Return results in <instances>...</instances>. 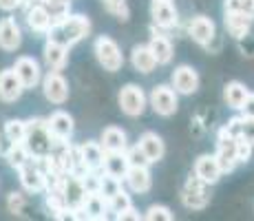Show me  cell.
<instances>
[{
    "label": "cell",
    "instance_id": "cell-1",
    "mask_svg": "<svg viewBox=\"0 0 254 221\" xmlns=\"http://www.w3.org/2000/svg\"><path fill=\"white\" fill-rule=\"evenodd\" d=\"M91 33V20L82 13H69L62 20H56L49 27V31L45 33L47 40L58 42L62 47L71 49L73 44H77L80 40H84Z\"/></svg>",
    "mask_w": 254,
    "mask_h": 221
},
{
    "label": "cell",
    "instance_id": "cell-2",
    "mask_svg": "<svg viewBox=\"0 0 254 221\" xmlns=\"http://www.w3.org/2000/svg\"><path fill=\"white\" fill-rule=\"evenodd\" d=\"M53 135L47 126V120L31 117L27 120V133H24V146L33 157H45L53 148Z\"/></svg>",
    "mask_w": 254,
    "mask_h": 221
},
{
    "label": "cell",
    "instance_id": "cell-3",
    "mask_svg": "<svg viewBox=\"0 0 254 221\" xmlns=\"http://www.w3.org/2000/svg\"><path fill=\"white\" fill-rule=\"evenodd\" d=\"M93 51H95V58L100 62V67H104V71H120L124 67V53H122L120 44H117L111 36H100L93 44Z\"/></svg>",
    "mask_w": 254,
    "mask_h": 221
},
{
    "label": "cell",
    "instance_id": "cell-4",
    "mask_svg": "<svg viewBox=\"0 0 254 221\" xmlns=\"http://www.w3.org/2000/svg\"><path fill=\"white\" fill-rule=\"evenodd\" d=\"M117 104L124 115L128 117H139L148 106V97H146L144 88L137 84H124L117 93Z\"/></svg>",
    "mask_w": 254,
    "mask_h": 221
},
{
    "label": "cell",
    "instance_id": "cell-5",
    "mask_svg": "<svg viewBox=\"0 0 254 221\" xmlns=\"http://www.w3.org/2000/svg\"><path fill=\"white\" fill-rule=\"evenodd\" d=\"M182 201L190 210H203L210 201V184H206L192 173L182 188Z\"/></svg>",
    "mask_w": 254,
    "mask_h": 221
},
{
    "label": "cell",
    "instance_id": "cell-6",
    "mask_svg": "<svg viewBox=\"0 0 254 221\" xmlns=\"http://www.w3.org/2000/svg\"><path fill=\"white\" fill-rule=\"evenodd\" d=\"M148 104L157 115L162 117H170L175 115L179 109V97H177V91H175L170 84H157L150 91L148 95Z\"/></svg>",
    "mask_w": 254,
    "mask_h": 221
},
{
    "label": "cell",
    "instance_id": "cell-7",
    "mask_svg": "<svg viewBox=\"0 0 254 221\" xmlns=\"http://www.w3.org/2000/svg\"><path fill=\"white\" fill-rule=\"evenodd\" d=\"M18 175H20V184L27 193H45L47 177H45V170L38 164V157H33V155L29 157L18 168Z\"/></svg>",
    "mask_w": 254,
    "mask_h": 221
},
{
    "label": "cell",
    "instance_id": "cell-8",
    "mask_svg": "<svg viewBox=\"0 0 254 221\" xmlns=\"http://www.w3.org/2000/svg\"><path fill=\"white\" fill-rule=\"evenodd\" d=\"M219 161L221 173H232L237 168V137H230L228 133H223L219 129L217 133V153H214Z\"/></svg>",
    "mask_w": 254,
    "mask_h": 221
},
{
    "label": "cell",
    "instance_id": "cell-9",
    "mask_svg": "<svg viewBox=\"0 0 254 221\" xmlns=\"http://www.w3.org/2000/svg\"><path fill=\"white\" fill-rule=\"evenodd\" d=\"M150 18L157 29L170 31L179 24V11L175 9L173 0H150Z\"/></svg>",
    "mask_w": 254,
    "mask_h": 221
},
{
    "label": "cell",
    "instance_id": "cell-10",
    "mask_svg": "<svg viewBox=\"0 0 254 221\" xmlns=\"http://www.w3.org/2000/svg\"><path fill=\"white\" fill-rule=\"evenodd\" d=\"M42 93L51 104L60 106L69 100V82L62 77L60 71H49L45 77H42Z\"/></svg>",
    "mask_w": 254,
    "mask_h": 221
},
{
    "label": "cell",
    "instance_id": "cell-11",
    "mask_svg": "<svg viewBox=\"0 0 254 221\" xmlns=\"http://www.w3.org/2000/svg\"><path fill=\"white\" fill-rule=\"evenodd\" d=\"M86 195L89 193H86L84 184H82V177L75 173H64V177H62V197H64L71 213L84 206Z\"/></svg>",
    "mask_w": 254,
    "mask_h": 221
},
{
    "label": "cell",
    "instance_id": "cell-12",
    "mask_svg": "<svg viewBox=\"0 0 254 221\" xmlns=\"http://www.w3.org/2000/svg\"><path fill=\"white\" fill-rule=\"evenodd\" d=\"M11 69L16 71L18 80L22 82L24 91H29V88H36V86L42 82L40 65H38V60H33L31 56H20V58H16V62H13Z\"/></svg>",
    "mask_w": 254,
    "mask_h": 221
},
{
    "label": "cell",
    "instance_id": "cell-13",
    "mask_svg": "<svg viewBox=\"0 0 254 221\" xmlns=\"http://www.w3.org/2000/svg\"><path fill=\"white\" fill-rule=\"evenodd\" d=\"M170 86L177 91V95H192V93L199 88V73L190 65H179L173 71Z\"/></svg>",
    "mask_w": 254,
    "mask_h": 221
},
{
    "label": "cell",
    "instance_id": "cell-14",
    "mask_svg": "<svg viewBox=\"0 0 254 221\" xmlns=\"http://www.w3.org/2000/svg\"><path fill=\"white\" fill-rule=\"evenodd\" d=\"M148 47H150V51L155 53V58H157V65H170V60H173V56H175V49H173V42H170V38H168V31L150 24Z\"/></svg>",
    "mask_w": 254,
    "mask_h": 221
},
{
    "label": "cell",
    "instance_id": "cell-15",
    "mask_svg": "<svg viewBox=\"0 0 254 221\" xmlns=\"http://www.w3.org/2000/svg\"><path fill=\"white\" fill-rule=\"evenodd\" d=\"M122 181L135 195H146L153 188V175H150L148 166H128V170H126Z\"/></svg>",
    "mask_w": 254,
    "mask_h": 221
},
{
    "label": "cell",
    "instance_id": "cell-16",
    "mask_svg": "<svg viewBox=\"0 0 254 221\" xmlns=\"http://www.w3.org/2000/svg\"><path fill=\"white\" fill-rule=\"evenodd\" d=\"M188 36L201 47H208L210 40L217 36V24L208 16H194L188 22Z\"/></svg>",
    "mask_w": 254,
    "mask_h": 221
},
{
    "label": "cell",
    "instance_id": "cell-17",
    "mask_svg": "<svg viewBox=\"0 0 254 221\" xmlns=\"http://www.w3.org/2000/svg\"><path fill=\"white\" fill-rule=\"evenodd\" d=\"M47 126L51 131L53 140L58 142H69L73 137V131H75V124H73V117L66 111H56L47 117Z\"/></svg>",
    "mask_w": 254,
    "mask_h": 221
},
{
    "label": "cell",
    "instance_id": "cell-18",
    "mask_svg": "<svg viewBox=\"0 0 254 221\" xmlns=\"http://www.w3.org/2000/svg\"><path fill=\"white\" fill-rule=\"evenodd\" d=\"M22 44V31L20 24L16 22V18L7 16L0 18V49L2 51H16Z\"/></svg>",
    "mask_w": 254,
    "mask_h": 221
},
{
    "label": "cell",
    "instance_id": "cell-19",
    "mask_svg": "<svg viewBox=\"0 0 254 221\" xmlns=\"http://www.w3.org/2000/svg\"><path fill=\"white\" fill-rule=\"evenodd\" d=\"M22 93H24V86L18 80L16 71L13 69H2L0 71V100L9 104V102L20 100Z\"/></svg>",
    "mask_w": 254,
    "mask_h": 221
},
{
    "label": "cell",
    "instance_id": "cell-20",
    "mask_svg": "<svg viewBox=\"0 0 254 221\" xmlns=\"http://www.w3.org/2000/svg\"><path fill=\"white\" fill-rule=\"evenodd\" d=\"M137 144H139V148L146 153V157H148L150 164H157V161L164 159L166 144H164V140L157 135V133H153V131L141 133L139 140H137Z\"/></svg>",
    "mask_w": 254,
    "mask_h": 221
},
{
    "label": "cell",
    "instance_id": "cell-21",
    "mask_svg": "<svg viewBox=\"0 0 254 221\" xmlns=\"http://www.w3.org/2000/svg\"><path fill=\"white\" fill-rule=\"evenodd\" d=\"M194 175L199 177V179H203L206 184H217L219 179H221V168H219V161L214 155H199L197 161H194Z\"/></svg>",
    "mask_w": 254,
    "mask_h": 221
},
{
    "label": "cell",
    "instance_id": "cell-22",
    "mask_svg": "<svg viewBox=\"0 0 254 221\" xmlns=\"http://www.w3.org/2000/svg\"><path fill=\"white\" fill-rule=\"evenodd\" d=\"M130 65L137 73H153L157 69V58L148 44H135L130 51Z\"/></svg>",
    "mask_w": 254,
    "mask_h": 221
},
{
    "label": "cell",
    "instance_id": "cell-23",
    "mask_svg": "<svg viewBox=\"0 0 254 221\" xmlns=\"http://www.w3.org/2000/svg\"><path fill=\"white\" fill-rule=\"evenodd\" d=\"M42 56H45V65L49 67V71H62L66 67V60H69V49L58 42L47 40Z\"/></svg>",
    "mask_w": 254,
    "mask_h": 221
},
{
    "label": "cell",
    "instance_id": "cell-24",
    "mask_svg": "<svg viewBox=\"0 0 254 221\" xmlns=\"http://www.w3.org/2000/svg\"><path fill=\"white\" fill-rule=\"evenodd\" d=\"M24 20H27V27L36 33H47L53 22L45 4H33V7L24 9Z\"/></svg>",
    "mask_w": 254,
    "mask_h": 221
},
{
    "label": "cell",
    "instance_id": "cell-25",
    "mask_svg": "<svg viewBox=\"0 0 254 221\" xmlns=\"http://www.w3.org/2000/svg\"><path fill=\"white\" fill-rule=\"evenodd\" d=\"M100 144L104 150H113V153H124L128 148V137L126 133L120 129V126H106L102 131V137H100Z\"/></svg>",
    "mask_w": 254,
    "mask_h": 221
},
{
    "label": "cell",
    "instance_id": "cell-26",
    "mask_svg": "<svg viewBox=\"0 0 254 221\" xmlns=\"http://www.w3.org/2000/svg\"><path fill=\"white\" fill-rule=\"evenodd\" d=\"M226 31L230 33L234 40H239V38H243L246 33L252 31V22L254 18L246 16V13L241 11H226Z\"/></svg>",
    "mask_w": 254,
    "mask_h": 221
},
{
    "label": "cell",
    "instance_id": "cell-27",
    "mask_svg": "<svg viewBox=\"0 0 254 221\" xmlns=\"http://www.w3.org/2000/svg\"><path fill=\"white\" fill-rule=\"evenodd\" d=\"M84 219H109V201L100 193H89L82 206Z\"/></svg>",
    "mask_w": 254,
    "mask_h": 221
},
{
    "label": "cell",
    "instance_id": "cell-28",
    "mask_svg": "<svg viewBox=\"0 0 254 221\" xmlns=\"http://www.w3.org/2000/svg\"><path fill=\"white\" fill-rule=\"evenodd\" d=\"M80 155H82V161H84L86 170H97L104 164V148H102L100 142L91 140V142L80 144Z\"/></svg>",
    "mask_w": 254,
    "mask_h": 221
},
{
    "label": "cell",
    "instance_id": "cell-29",
    "mask_svg": "<svg viewBox=\"0 0 254 221\" xmlns=\"http://www.w3.org/2000/svg\"><path fill=\"white\" fill-rule=\"evenodd\" d=\"M248 93H250V88L243 84V82L232 80V82H228V84L223 86V100H226V104L230 106L232 111H241Z\"/></svg>",
    "mask_w": 254,
    "mask_h": 221
},
{
    "label": "cell",
    "instance_id": "cell-30",
    "mask_svg": "<svg viewBox=\"0 0 254 221\" xmlns=\"http://www.w3.org/2000/svg\"><path fill=\"white\" fill-rule=\"evenodd\" d=\"M102 170L113 177H120L124 179L126 170H128V159H126V150L124 153H113V150H104V164H102Z\"/></svg>",
    "mask_w": 254,
    "mask_h": 221
},
{
    "label": "cell",
    "instance_id": "cell-31",
    "mask_svg": "<svg viewBox=\"0 0 254 221\" xmlns=\"http://www.w3.org/2000/svg\"><path fill=\"white\" fill-rule=\"evenodd\" d=\"M31 157V153L27 150V146H24V142H16V144H9V150L4 153V159L9 161V166L11 168H20L24 161Z\"/></svg>",
    "mask_w": 254,
    "mask_h": 221
},
{
    "label": "cell",
    "instance_id": "cell-32",
    "mask_svg": "<svg viewBox=\"0 0 254 221\" xmlns=\"http://www.w3.org/2000/svg\"><path fill=\"white\" fill-rule=\"evenodd\" d=\"M24 133H27V122L24 120H7L4 122V140L9 144L24 142Z\"/></svg>",
    "mask_w": 254,
    "mask_h": 221
},
{
    "label": "cell",
    "instance_id": "cell-33",
    "mask_svg": "<svg viewBox=\"0 0 254 221\" xmlns=\"http://www.w3.org/2000/svg\"><path fill=\"white\" fill-rule=\"evenodd\" d=\"M124 188V181L120 179V177H113L109 173H102V181H100V195L104 199H111L115 193H120V190Z\"/></svg>",
    "mask_w": 254,
    "mask_h": 221
},
{
    "label": "cell",
    "instance_id": "cell-34",
    "mask_svg": "<svg viewBox=\"0 0 254 221\" xmlns=\"http://www.w3.org/2000/svg\"><path fill=\"white\" fill-rule=\"evenodd\" d=\"M106 201H109V213H113L111 217H115V219H117V215L124 213V210L128 208V206H133V201H130V195L126 193L124 188H122L120 193H115L113 197L106 199Z\"/></svg>",
    "mask_w": 254,
    "mask_h": 221
},
{
    "label": "cell",
    "instance_id": "cell-35",
    "mask_svg": "<svg viewBox=\"0 0 254 221\" xmlns=\"http://www.w3.org/2000/svg\"><path fill=\"white\" fill-rule=\"evenodd\" d=\"M102 4H104V9L111 13L113 18L117 20H128L130 16V9H128V2L126 0H102Z\"/></svg>",
    "mask_w": 254,
    "mask_h": 221
},
{
    "label": "cell",
    "instance_id": "cell-36",
    "mask_svg": "<svg viewBox=\"0 0 254 221\" xmlns=\"http://www.w3.org/2000/svg\"><path fill=\"white\" fill-rule=\"evenodd\" d=\"M144 219H146V221H173L175 215L170 213L168 206L153 204V206H148V210L144 213Z\"/></svg>",
    "mask_w": 254,
    "mask_h": 221
},
{
    "label": "cell",
    "instance_id": "cell-37",
    "mask_svg": "<svg viewBox=\"0 0 254 221\" xmlns=\"http://www.w3.org/2000/svg\"><path fill=\"white\" fill-rule=\"evenodd\" d=\"M7 208H9V213H13V215L27 213V208H29L27 195H24V193H16V190H13V193L9 195V199H7Z\"/></svg>",
    "mask_w": 254,
    "mask_h": 221
},
{
    "label": "cell",
    "instance_id": "cell-38",
    "mask_svg": "<svg viewBox=\"0 0 254 221\" xmlns=\"http://www.w3.org/2000/svg\"><path fill=\"white\" fill-rule=\"evenodd\" d=\"M223 9L226 11H241L246 16L254 18V0H226Z\"/></svg>",
    "mask_w": 254,
    "mask_h": 221
},
{
    "label": "cell",
    "instance_id": "cell-39",
    "mask_svg": "<svg viewBox=\"0 0 254 221\" xmlns=\"http://www.w3.org/2000/svg\"><path fill=\"white\" fill-rule=\"evenodd\" d=\"M126 159H128V166H150L148 157L139 148V144H133L126 148Z\"/></svg>",
    "mask_w": 254,
    "mask_h": 221
},
{
    "label": "cell",
    "instance_id": "cell-40",
    "mask_svg": "<svg viewBox=\"0 0 254 221\" xmlns=\"http://www.w3.org/2000/svg\"><path fill=\"white\" fill-rule=\"evenodd\" d=\"M252 150H254V144L246 140L243 135L237 137V161L239 164H248L252 159Z\"/></svg>",
    "mask_w": 254,
    "mask_h": 221
},
{
    "label": "cell",
    "instance_id": "cell-41",
    "mask_svg": "<svg viewBox=\"0 0 254 221\" xmlns=\"http://www.w3.org/2000/svg\"><path fill=\"white\" fill-rule=\"evenodd\" d=\"M237 44H239V51H241L243 56L254 58V36L252 33H246L243 38H239Z\"/></svg>",
    "mask_w": 254,
    "mask_h": 221
},
{
    "label": "cell",
    "instance_id": "cell-42",
    "mask_svg": "<svg viewBox=\"0 0 254 221\" xmlns=\"http://www.w3.org/2000/svg\"><path fill=\"white\" fill-rule=\"evenodd\" d=\"M241 135L246 137L250 144H254V117L241 115Z\"/></svg>",
    "mask_w": 254,
    "mask_h": 221
},
{
    "label": "cell",
    "instance_id": "cell-43",
    "mask_svg": "<svg viewBox=\"0 0 254 221\" xmlns=\"http://www.w3.org/2000/svg\"><path fill=\"white\" fill-rule=\"evenodd\" d=\"M221 131L228 133L230 137H239V135H241V115H237V117H232V120H228V124H223Z\"/></svg>",
    "mask_w": 254,
    "mask_h": 221
},
{
    "label": "cell",
    "instance_id": "cell-44",
    "mask_svg": "<svg viewBox=\"0 0 254 221\" xmlns=\"http://www.w3.org/2000/svg\"><path fill=\"white\" fill-rule=\"evenodd\" d=\"M117 219H133V221H139V219H144V215H139V210L135 208V206H128V208L124 210V213H120L117 215Z\"/></svg>",
    "mask_w": 254,
    "mask_h": 221
},
{
    "label": "cell",
    "instance_id": "cell-45",
    "mask_svg": "<svg viewBox=\"0 0 254 221\" xmlns=\"http://www.w3.org/2000/svg\"><path fill=\"white\" fill-rule=\"evenodd\" d=\"M241 115H248V117H254V93L250 91L246 97V102H243L241 106Z\"/></svg>",
    "mask_w": 254,
    "mask_h": 221
},
{
    "label": "cell",
    "instance_id": "cell-46",
    "mask_svg": "<svg viewBox=\"0 0 254 221\" xmlns=\"http://www.w3.org/2000/svg\"><path fill=\"white\" fill-rule=\"evenodd\" d=\"M18 7H22V0H0V9L2 11H13Z\"/></svg>",
    "mask_w": 254,
    "mask_h": 221
}]
</instances>
